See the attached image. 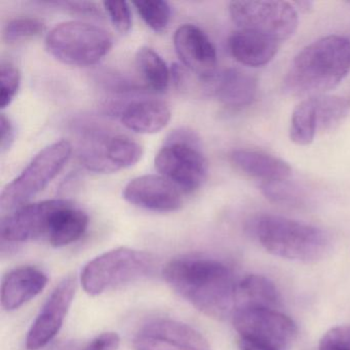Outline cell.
<instances>
[{
	"label": "cell",
	"mask_w": 350,
	"mask_h": 350,
	"mask_svg": "<svg viewBox=\"0 0 350 350\" xmlns=\"http://www.w3.org/2000/svg\"><path fill=\"white\" fill-rule=\"evenodd\" d=\"M163 274L172 290L200 312L216 319L232 317L239 282L222 262L202 256H181L171 260Z\"/></svg>",
	"instance_id": "cell-1"
},
{
	"label": "cell",
	"mask_w": 350,
	"mask_h": 350,
	"mask_svg": "<svg viewBox=\"0 0 350 350\" xmlns=\"http://www.w3.org/2000/svg\"><path fill=\"white\" fill-rule=\"evenodd\" d=\"M349 71L347 38L325 36L297 54L284 79V90L303 100L319 97L337 88Z\"/></svg>",
	"instance_id": "cell-2"
},
{
	"label": "cell",
	"mask_w": 350,
	"mask_h": 350,
	"mask_svg": "<svg viewBox=\"0 0 350 350\" xmlns=\"http://www.w3.org/2000/svg\"><path fill=\"white\" fill-rule=\"evenodd\" d=\"M251 230L268 253L290 261L314 263L325 258L331 247L323 229L278 215L256 217Z\"/></svg>",
	"instance_id": "cell-3"
},
{
	"label": "cell",
	"mask_w": 350,
	"mask_h": 350,
	"mask_svg": "<svg viewBox=\"0 0 350 350\" xmlns=\"http://www.w3.org/2000/svg\"><path fill=\"white\" fill-rule=\"evenodd\" d=\"M79 159L85 169L109 174L136 165L143 148L134 139L114 134L95 122L79 128Z\"/></svg>",
	"instance_id": "cell-4"
},
{
	"label": "cell",
	"mask_w": 350,
	"mask_h": 350,
	"mask_svg": "<svg viewBox=\"0 0 350 350\" xmlns=\"http://www.w3.org/2000/svg\"><path fill=\"white\" fill-rule=\"evenodd\" d=\"M53 57L70 66L88 67L99 63L112 49V38L99 26L68 21L53 28L46 38Z\"/></svg>",
	"instance_id": "cell-5"
},
{
	"label": "cell",
	"mask_w": 350,
	"mask_h": 350,
	"mask_svg": "<svg viewBox=\"0 0 350 350\" xmlns=\"http://www.w3.org/2000/svg\"><path fill=\"white\" fill-rule=\"evenodd\" d=\"M73 147L69 141L60 140L42 149L24 171L3 188L0 196L1 211L18 210L42 192L70 159Z\"/></svg>",
	"instance_id": "cell-6"
},
{
	"label": "cell",
	"mask_w": 350,
	"mask_h": 350,
	"mask_svg": "<svg viewBox=\"0 0 350 350\" xmlns=\"http://www.w3.org/2000/svg\"><path fill=\"white\" fill-rule=\"evenodd\" d=\"M154 163L163 177L185 192L198 189L208 176V163L200 150L198 136L184 129L170 134Z\"/></svg>",
	"instance_id": "cell-7"
},
{
	"label": "cell",
	"mask_w": 350,
	"mask_h": 350,
	"mask_svg": "<svg viewBox=\"0 0 350 350\" xmlns=\"http://www.w3.org/2000/svg\"><path fill=\"white\" fill-rule=\"evenodd\" d=\"M153 258L145 252L118 247L90 261L81 275V286L88 294L97 296L106 290L122 286L148 275Z\"/></svg>",
	"instance_id": "cell-8"
},
{
	"label": "cell",
	"mask_w": 350,
	"mask_h": 350,
	"mask_svg": "<svg viewBox=\"0 0 350 350\" xmlns=\"http://www.w3.org/2000/svg\"><path fill=\"white\" fill-rule=\"evenodd\" d=\"M229 14L239 29L269 36L280 44L298 27V11L286 1H232Z\"/></svg>",
	"instance_id": "cell-9"
},
{
	"label": "cell",
	"mask_w": 350,
	"mask_h": 350,
	"mask_svg": "<svg viewBox=\"0 0 350 350\" xmlns=\"http://www.w3.org/2000/svg\"><path fill=\"white\" fill-rule=\"evenodd\" d=\"M232 323L239 338L278 350H288L298 335L296 323L278 309L239 307L233 312Z\"/></svg>",
	"instance_id": "cell-10"
},
{
	"label": "cell",
	"mask_w": 350,
	"mask_h": 350,
	"mask_svg": "<svg viewBox=\"0 0 350 350\" xmlns=\"http://www.w3.org/2000/svg\"><path fill=\"white\" fill-rule=\"evenodd\" d=\"M135 350H211L208 340L187 323L157 319L145 323L133 341Z\"/></svg>",
	"instance_id": "cell-11"
},
{
	"label": "cell",
	"mask_w": 350,
	"mask_h": 350,
	"mask_svg": "<svg viewBox=\"0 0 350 350\" xmlns=\"http://www.w3.org/2000/svg\"><path fill=\"white\" fill-rule=\"evenodd\" d=\"M75 292L77 280L73 276L65 278L55 288L28 332L27 350L42 349L58 335L72 304Z\"/></svg>",
	"instance_id": "cell-12"
},
{
	"label": "cell",
	"mask_w": 350,
	"mask_h": 350,
	"mask_svg": "<svg viewBox=\"0 0 350 350\" xmlns=\"http://www.w3.org/2000/svg\"><path fill=\"white\" fill-rule=\"evenodd\" d=\"M174 46L182 64L213 88L218 75L217 52L206 32L193 24H184L176 30Z\"/></svg>",
	"instance_id": "cell-13"
},
{
	"label": "cell",
	"mask_w": 350,
	"mask_h": 350,
	"mask_svg": "<svg viewBox=\"0 0 350 350\" xmlns=\"http://www.w3.org/2000/svg\"><path fill=\"white\" fill-rule=\"evenodd\" d=\"M68 202L49 200L25 204L3 219L1 237L10 243H23L48 237L55 214Z\"/></svg>",
	"instance_id": "cell-14"
},
{
	"label": "cell",
	"mask_w": 350,
	"mask_h": 350,
	"mask_svg": "<svg viewBox=\"0 0 350 350\" xmlns=\"http://www.w3.org/2000/svg\"><path fill=\"white\" fill-rule=\"evenodd\" d=\"M124 198L134 206L153 212H175L183 204L179 188L161 175L135 178L124 187Z\"/></svg>",
	"instance_id": "cell-15"
},
{
	"label": "cell",
	"mask_w": 350,
	"mask_h": 350,
	"mask_svg": "<svg viewBox=\"0 0 350 350\" xmlns=\"http://www.w3.org/2000/svg\"><path fill=\"white\" fill-rule=\"evenodd\" d=\"M48 282L46 274L33 266L16 268L3 278L1 305L8 311L20 308L40 295Z\"/></svg>",
	"instance_id": "cell-16"
},
{
	"label": "cell",
	"mask_w": 350,
	"mask_h": 350,
	"mask_svg": "<svg viewBox=\"0 0 350 350\" xmlns=\"http://www.w3.org/2000/svg\"><path fill=\"white\" fill-rule=\"evenodd\" d=\"M280 42L269 36L241 30L233 32L228 40L231 56L245 66L262 67L273 60Z\"/></svg>",
	"instance_id": "cell-17"
},
{
	"label": "cell",
	"mask_w": 350,
	"mask_h": 350,
	"mask_svg": "<svg viewBox=\"0 0 350 350\" xmlns=\"http://www.w3.org/2000/svg\"><path fill=\"white\" fill-rule=\"evenodd\" d=\"M231 163L245 175L265 182L284 181L292 174L284 159L263 151L237 149L230 154Z\"/></svg>",
	"instance_id": "cell-18"
},
{
	"label": "cell",
	"mask_w": 350,
	"mask_h": 350,
	"mask_svg": "<svg viewBox=\"0 0 350 350\" xmlns=\"http://www.w3.org/2000/svg\"><path fill=\"white\" fill-rule=\"evenodd\" d=\"M213 91L219 101L229 108L251 105L258 92V81L254 75L239 68H228L218 73Z\"/></svg>",
	"instance_id": "cell-19"
},
{
	"label": "cell",
	"mask_w": 350,
	"mask_h": 350,
	"mask_svg": "<svg viewBox=\"0 0 350 350\" xmlns=\"http://www.w3.org/2000/svg\"><path fill=\"white\" fill-rule=\"evenodd\" d=\"M172 112L165 102L144 99L128 104L120 113V122L128 130L139 134H155L171 120Z\"/></svg>",
	"instance_id": "cell-20"
},
{
	"label": "cell",
	"mask_w": 350,
	"mask_h": 350,
	"mask_svg": "<svg viewBox=\"0 0 350 350\" xmlns=\"http://www.w3.org/2000/svg\"><path fill=\"white\" fill-rule=\"evenodd\" d=\"M88 226V215L68 202L55 214L46 237L53 247H65L79 241L85 234Z\"/></svg>",
	"instance_id": "cell-21"
},
{
	"label": "cell",
	"mask_w": 350,
	"mask_h": 350,
	"mask_svg": "<svg viewBox=\"0 0 350 350\" xmlns=\"http://www.w3.org/2000/svg\"><path fill=\"white\" fill-rule=\"evenodd\" d=\"M280 300L275 284L265 276L250 274L237 284L235 309L239 307L278 309Z\"/></svg>",
	"instance_id": "cell-22"
},
{
	"label": "cell",
	"mask_w": 350,
	"mask_h": 350,
	"mask_svg": "<svg viewBox=\"0 0 350 350\" xmlns=\"http://www.w3.org/2000/svg\"><path fill=\"white\" fill-rule=\"evenodd\" d=\"M136 65L147 87L155 92L167 91L171 79V71L167 63L150 48L139 49Z\"/></svg>",
	"instance_id": "cell-23"
},
{
	"label": "cell",
	"mask_w": 350,
	"mask_h": 350,
	"mask_svg": "<svg viewBox=\"0 0 350 350\" xmlns=\"http://www.w3.org/2000/svg\"><path fill=\"white\" fill-rule=\"evenodd\" d=\"M317 114V133L333 132L341 126L349 113L350 103L339 96L323 95L313 98Z\"/></svg>",
	"instance_id": "cell-24"
},
{
	"label": "cell",
	"mask_w": 350,
	"mask_h": 350,
	"mask_svg": "<svg viewBox=\"0 0 350 350\" xmlns=\"http://www.w3.org/2000/svg\"><path fill=\"white\" fill-rule=\"evenodd\" d=\"M317 135V114L313 98L304 99L295 107L291 120L290 139L298 146H308Z\"/></svg>",
	"instance_id": "cell-25"
},
{
	"label": "cell",
	"mask_w": 350,
	"mask_h": 350,
	"mask_svg": "<svg viewBox=\"0 0 350 350\" xmlns=\"http://www.w3.org/2000/svg\"><path fill=\"white\" fill-rule=\"evenodd\" d=\"M136 8L140 17L150 27L153 31H165L171 20L172 10L169 3L163 0H143V1H134L133 3Z\"/></svg>",
	"instance_id": "cell-26"
},
{
	"label": "cell",
	"mask_w": 350,
	"mask_h": 350,
	"mask_svg": "<svg viewBox=\"0 0 350 350\" xmlns=\"http://www.w3.org/2000/svg\"><path fill=\"white\" fill-rule=\"evenodd\" d=\"M46 25L36 18H17L12 20L3 29V38L9 42H22L40 36Z\"/></svg>",
	"instance_id": "cell-27"
},
{
	"label": "cell",
	"mask_w": 350,
	"mask_h": 350,
	"mask_svg": "<svg viewBox=\"0 0 350 350\" xmlns=\"http://www.w3.org/2000/svg\"><path fill=\"white\" fill-rule=\"evenodd\" d=\"M21 85V73L10 61H3L0 64V107L5 109L11 105L19 92Z\"/></svg>",
	"instance_id": "cell-28"
},
{
	"label": "cell",
	"mask_w": 350,
	"mask_h": 350,
	"mask_svg": "<svg viewBox=\"0 0 350 350\" xmlns=\"http://www.w3.org/2000/svg\"><path fill=\"white\" fill-rule=\"evenodd\" d=\"M262 193L270 202L280 204H298L301 202V194L288 180L284 181L265 182L260 185Z\"/></svg>",
	"instance_id": "cell-29"
},
{
	"label": "cell",
	"mask_w": 350,
	"mask_h": 350,
	"mask_svg": "<svg viewBox=\"0 0 350 350\" xmlns=\"http://www.w3.org/2000/svg\"><path fill=\"white\" fill-rule=\"evenodd\" d=\"M104 9L109 16L110 21L120 33L126 34L132 28V11L126 1H104Z\"/></svg>",
	"instance_id": "cell-30"
},
{
	"label": "cell",
	"mask_w": 350,
	"mask_h": 350,
	"mask_svg": "<svg viewBox=\"0 0 350 350\" xmlns=\"http://www.w3.org/2000/svg\"><path fill=\"white\" fill-rule=\"evenodd\" d=\"M120 344V338L118 334L114 332H106L94 338L81 350H118Z\"/></svg>",
	"instance_id": "cell-31"
},
{
	"label": "cell",
	"mask_w": 350,
	"mask_h": 350,
	"mask_svg": "<svg viewBox=\"0 0 350 350\" xmlns=\"http://www.w3.org/2000/svg\"><path fill=\"white\" fill-rule=\"evenodd\" d=\"M0 151L1 154H5V152L10 150L12 145L14 144L15 141V126L12 122L11 118H8L5 114L1 113L0 116Z\"/></svg>",
	"instance_id": "cell-32"
},
{
	"label": "cell",
	"mask_w": 350,
	"mask_h": 350,
	"mask_svg": "<svg viewBox=\"0 0 350 350\" xmlns=\"http://www.w3.org/2000/svg\"><path fill=\"white\" fill-rule=\"evenodd\" d=\"M55 5L59 7L65 8L70 11L71 13L77 14L81 16H90V17H98L101 16L99 7L93 3H55Z\"/></svg>",
	"instance_id": "cell-33"
},
{
	"label": "cell",
	"mask_w": 350,
	"mask_h": 350,
	"mask_svg": "<svg viewBox=\"0 0 350 350\" xmlns=\"http://www.w3.org/2000/svg\"><path fill=\"white\" fill-rule=\"evenodd\" d=\"M319 350H349L347 346L344 345L339 340L336 339L329 331L323 336L319 343Z\"/></svg>",
	"instance_id": "cell-34"
},
{
	"label": "cell",
	"mask_w": 350,
	"mask_h": 350,
	"mask_svg": "<svg viewBox=\"0 0 350 350\" xmlns=\"http://www.w3.org/2000/svg\"><path fill=\"white\" fill-rule=\"evenodd\" d=\"M237 346L239 350H278L271 346L254 341V340L245 339V338H239Z\"/></svg>",
	"instance_id": "cell-35"
},
{
	"label": "cell",
	"mask_w": 350,
	"mask_h": 350,
	"mask_svg": "<svg viewBox=\"0 0 350 350\" xmlns=\"http://www.w3.org/2000/svg\"><path fill=\"white\" fill-rule=\"evenodd\" d=\"M329 332L344 345L347 346L350 350V325H338V327H332Z\"/></svg>",
	"instance_id": "cell-36"
},
{
	"label": "cell",
	"mask_w": 350,
	"mask_h": 350,
	"mask_svg": "<svg viewBox=\"0 0 350 350\" xmlns=\"http://www.w3.org/2000/svg\"><path fill=\"white\" fill-rule=\"evenodd\" d=\"M293 5L296 8L297 11L300 10L301 12H308L312 7V3H310V1H297V3H293Z\"/></svg>",
	"instance_id": "cell-37"
},
{
	"label": "cell",
	"mask_w": 350,
	"mask_h": 350,
	"mask_svg": "<svg viewBox=\"0 0 350 350\" xmlns=\"http://www.w3.org/2000/svg\"><path fill=\"white\" fill-rule=\"evenodd\" d=\"M348 42H349L350 44V31H349V38H347Z\"/></svg>",
	"instance_id": "cell-38"
},
{
	"label": "cell",
	"mask_w": 350,
	"mask_h": 350,
	"mask_svg": "<svg viewBox=\"0 0 350 350\" xmlns=\"http://www.w3.org/2000/svg\"><path fill=\"white\" fill-rule=\"evenodd\" d=\"M349 5H350V3H349Z\"/></svg>",
	"instance_id": "cell-39"
}]
</instances>
